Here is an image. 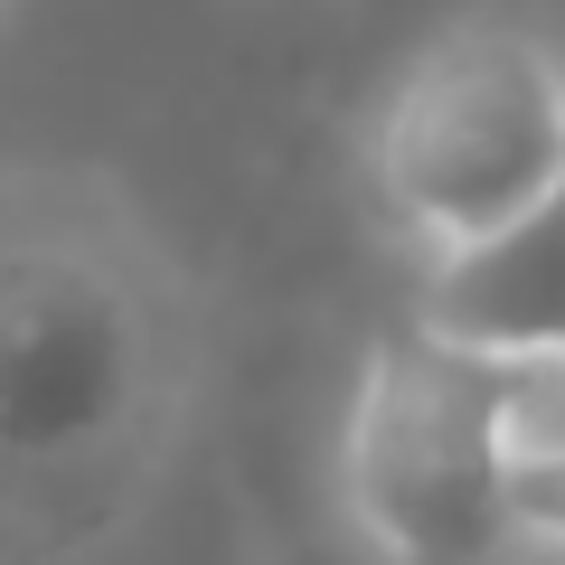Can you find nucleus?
Returning <instances> with one entry per match:
<instances>
[{
    "label": "nucleus",
    "mask_w": 565,
    "mask_h": 565,
    "mask_svg": "<svg viewBox=\"0 0 565 565\" xmlns=\"http://www.w3.org/2000/svg\"><path fill=\"white\" fill-rule=\"evenodd\" d=\"M519 349L396 321L340 424L349 527L386 565H509L519 527Z\"/></svg>",
    "instance_id": "2"
},
{
    "label": "nucleus",
    "mask_w": 565,
    "mask_h": 565,
    "mask_svg": "<svg viewBox=\"0 0 565 565\" xmlns=\"http://www.w3.org/2000/svg\"><path fill=\"white\" fill-rule=\"evenodd\" d=\"M367 189L424 264L537 217L565 189V57L519 20L424 39L367 122Z\"/></svg>",
    "instance_id": "3"
},
{
    "label": "nucleus",
    "mask_w": 565,
    "mask_h": 565,
    "mask_svg": "<svg viewBox=\"0 0 565 565\" xmlns=\"http://www.w3.org/2000/svg\"><path fill=\"white\" fill-rule=\"evenodd\" d=\"M415 321H434L444 340H471V349H565V189L537 217L424 264Z\"/></svg>",
    "instance_id": "4"
},
{
    "label": "nucleus",
    "mask_w": 565,
    "mask_h": 565,
    "mask_svg": "<svg viewBox=\"0 0 565 565\" xmlns=\"http://www.w3.org/2000/svg\"><path fill=\"white\" fill-rule=\"evenodd\" d=\"M199 405V292L95 170L0 161V565H76L151 509Z\"/></svg>",
    "instance_id": "1"
},
{
    "label": "nucleus",
    "mask_w": 565,
    "mask_h": 565,
    "mask_svg": "<svg viewBox=\"0 0 565 565\" xmlns=\"http://www.w3.org/2000/svg\"><path fill=\"white\" fill-rule=\"evenodd\" d=\"M519 527H527V546H556L565 556V462L519 471Z\"/></svg>",
    "instance_id": "5"
}]
</instances>
